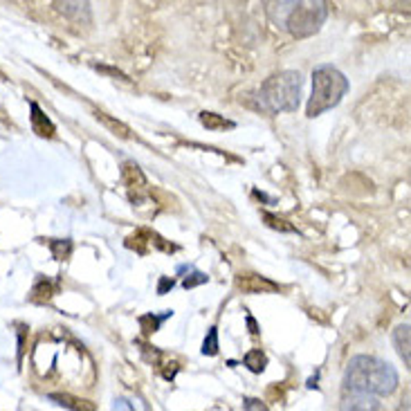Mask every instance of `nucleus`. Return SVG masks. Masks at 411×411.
I'll return each instance as SVG.
<instances>
[{
	"label": "nucleus",
	"instance_id": "f257e3e1",
	"mask_svg": "<svg viewBox=\"0 0 411 411\" xmlns=\"http://www.w3.org/2000/svg\"><path fill=\"white\" fill-rule=\"evenodd\" d=\"M344 387L353 395H391L398 387V373L378 357L355 355L344 376Z\"/></svg>",
	"mask_w": 411,
	"mask_h": 411
},
{
	"label": "nucleus",
	"instance_id": "f03ea898",
	"mask_svg": "<svg viewBox=\"0 0 411 411\" xmlns=\"http://www.w3.org/2000/svg\"><path fill=\"white\" fill-rule=\"evenodd\" d=\"M268 16L274 21L276 28L290 32L297 38L313 36L322 30V25L328 16V5L317 0V3H268Z\"/></svg>",
	"mask_w": 411,
	"mask_h": 411
},
{
	"label": "nucleus",
	"instance_id": "7ed1b4c3",
	"mask_svg": "<svg viewBox=\"0 0 411 411\" xmlns=\"http://www.w3.org/2000/svg\"><path fill=\"white\" fill-rule=\"evenodd\" d=\"M303 79L295 70L276 72L270 79H265L263 86L257 92V108L276 115V113H295L301 101Z\"/></svg>",
	"mask_w": 411,
	"mask_h": 411
},
{
	"label": "nucleus",
	"instance_id": "20e7f679",
	"mask_svg": "<svg viewBox=\"0 0 411 411\" xmlns=\"http://www.w3.org/2000/svg\"><path fill=\"white\" fill-rule=\"evenodd\" d=\"M347 92L349 79L337 68H333V65H320V68L313 70V95L306 103V115L313 119L335 108Z\"/></svg>",
	"mask_w": 411,
	"mask_h": 411
},
{
	"label": "nucleus",
	"instance_id": "39448f33",
	"mask_svg": "<svg viewBox=\"0 0 411 411\" xmlns=\"http://www.w3.org/2000/svg\"><path fill=\"white\" fill-rule=\"evenodd\" d=\"M122 178H124V184L130 191V201L137 203L140 198L147 193V187H149V182H147V178H144V174L140 171V167L135 162H126L122 167Z\"/></svg>",
	"mask_w": 411,
	"mask_h": 411
},
{
	"label": "nucleus",
	"instance_id": "423d86ee",
	"mask_svg": "<svg viewBox=\"0 0 411 411\" xmlns=\"http://www.w3.org/2000/svg\"><path fill=\"white\" fill-rule=\"evenodd\" d=\"M238 288H243L245 293H276L279 286L263 279V276H257V274H241L238 276Z\"/></svg>",
	"mask_w": 411,
	"mask_h": 411
},
{
	"label": "nucleus",
	"instance_id": "0eeeda50",
	"mask_svg": "<svg viewBox=\"0 0 411 411\" xmlns=\"http://www.w3.org/2000/svg\"><path fill=\"white\" fill-rule=\"evenodd\" d=\"M30 108H32V128H34L36 135H41V137L55 135V124H52L47 119V115L41 111V106H38L36 101H32Z\"/></svg>",
	"mask_w": 411,
	"mask_h": 411
},
{
	"label": "nucleus",
	"instance_id": "6e6552de",
	"mask_svg": "<svg viewBox=\"0 0 411 411\" xmlns=\"http://www.w3.org/2000/svg\"><path fill=\"white\" fill-rule=\"evenodd\" d=\"M393 347L398 351V355L402 357L405 364H411V355H409V347H411V328L409 324H400L393 330Z\"/></svg>",
	"mask_w": 411,
	"mask_h": 411
},
{
	"label": "nucleus",
	"instance_id": "1a4fd4ad",
	"mask_svg": "<svg viewBox=\"0 0 411 411\" xmlns=\"http://www.w3.org/2000/svg\"><path fill=\"white\" fill-rule=\"evenodd\" d=\"M47 400H52L59 407L70 409V411H95V405H92V402L81 400V398H74L70 393H50Z\"/></svg>",
	"mask_w": 411,
	"mask_h": 411
},
{
	"label": "nucleus",
	"instance_id": "9d476101",
	"mask_svg": "<svg viewBox=\"0 0 411 411\" xmlns=\"http://www.w3.org/2000/svg\"><path fill=\"white\" fill-rule=\"evenodd\" d=\"M57 288H59L57 281H50L47 276H38L34 288H32V301H38V303L50 301L52 297L57 295Z\"/></svg>",
	"mask_w": 411,
	"mask_h": 411
},
{
	"label": "nucleus",
	"instance_id": "9b49d317",
	"mask_svg": "<svg viewBox=\"0 0 411 411\" xmlns=\"http://www.w3.org/2000/svg\"><path fill=\"white\" fill-rule=\"evenodd\" d=\"M171 315H174V310H164L162 315H153V313L142 315V317H140V326H142V330H144V335L157 333V330H160V326L169 320Z\"/></svg>",
	"mask_w": 411,
	"mask_h": 411
},
{
	"label": "nucleus",
	"instance_id": "f8f14e48",
	"mask_svg": "<svg viewBox=\"0 0 411 411\" xmlns=\"http://www.w3.org/2000/svg\"><path fill=\"white\" fill-rule=\"evenodd\" d=\"M342 411H378V402L373 395H353L342 405Z\"/></svg>",
	"mask_w": 411,
	"mask_h": 411
},
{
	"label": "nucleus",
	"instance_id": "ddd939ff",
	"mask_svg": "<svg viewBox=\"0 0 411 411\" xmlns=\"http://www.w3.org/2000/svg\"><path fill=\"white\" fill-rule=\"evenodd\" d=\"M95 117L99 119V122L106 126V128H111L115 135H119V137H124V140H128L130 137V128L126 126V124H122L119 119H113L111 115H106V113H101V111H97L95 113Z\"/></svg>",
	"mask_w": 411,
	"mask_h": 411
},
{
	"label": "nucleus",
	"instance_id": "4468645a",
	"mask_svg": "<svg viewBox=\"0 0 411 411\" xmlns=\"http://www.w3.org/2000/svg\"><path fill=\"white\" fill-rule=\"evenodd\" d=\"M243 362H245V366L252 371V373H263L265 366H268V357H265L263 351L254 349V351H247V353H245Z\"/></svg>",
	"mask_w": 411,
	"mask_h": 411
},
{
	"label": "nucleus",
	"instance_id": "2eb2a0df",
	"mask_svg": "<svg viewBox=\"0 0 411 411\" xmlns=\"http://www.w3.org/2000/svg\"><path fill=\"white\" fill-rule=\"evenodd\" d=\"M201 122L203 126H207L209 130H218V128H234V122L230 119H223L216 113H201Z\"/></svg>",
	"mask_w": 411,
	"mask_h": 411
},
{
	"label": "nucleus",
	"instance_id": "dca6fc26",
	"mask_svg": "<svg viewBox=\"0 0 411 411\" xmlns=\"http://www.w3.org/2000/svg\"><path fill=\"white\" fill-rule=\"evenodd\" d=\"M218 328L216 326H211L209 330H207V337H205V342H203V355H209V357H214V355H218Z\"/></svg>",
	"mask_w": 411,
	"mask_h": 411
},
{
	"label": "nucleus",
	"instance_id": "f3484780",
	"mask_svg": "<svg viewBox=\"0 0 411 411\" xmlns=\"http://www.w3.org/2000/svg\"><path fill=\"white\" fill-rule=\"evenodd\" d=\"M63 14H68V16H77V18H81V14H86L90 18V5L88 3H59L57 5Z\"/></svg>",
	"mask_w": 411,
	"mask_h": 411
},
{
	"label": "nucleus",
	"instance_id": "a211bd4d",
	"mask_svg": "<svg viewBox=\"0 0 411 411\" xmlns=\"http://www.w3.org/2000/svg\"><path fill=\"white\" fill-rule=\"evenodd\" d=\"M47 245L52 249V254H55V259H59V261L68 259L72 254V241L70 238H65V241H50Z\"/></svg>",
	"mask_w": 411,
	"mask_h": 411
},
{
	"label": "nucleus",
	"instance_id": "6ab92c4d",
	"mask_svg": "<svg viewBox=\"0 0 411 411\" xmlns=\"http://www.w3.org/2000/svg\"><path fill=\"white\" fill-rule=\"evenodd\" d=\"M209 281V276L205 274V272H191L187 279L182 281V286L187 288V290H191V288H196V286H203V283H207Z\"/></svg>",
	"mask_w": 411,
	"mask_h": 411
},
{
	"label": "nucleus",
	"instance_id": "aec40b11",
	"mask_svg": "<svg viewBox=\"0 0 411 411\" xmlns=\"http://www.w3.org/2000/svg\"><path fill=\"white\" fill-rule=\"evenodd\" d=\"M263 220H268V225H270V227H274V230H281V232H295L293 225H286V220L276 218V216H272V214H263Z\"/></svg>",
	"mask_w": 411,
	"mask_h": 411
},
{
	"label": "nucleus",
	"instance_id": "412c9836",
	"mask_svg": "<svg viewBox=\"0 0 411 411\" xmlns=\"http://www.w3.org/2000/svg\"><path fill=\"white\" fill-rule=\"evenodd\" d=\"M245 411H268V407H265V402L257 400V398H247V400H245Z\"/></svg>",
	"mask_w": 411,
	"mask_h": 411
},
{
	"label": "nucleus",
	"instance_id": "4be33fe9",
	"mask_svg": "<svg viewBox=\"0 0 411 411\" xmlns=\"http://www.w3.org/2000/svg\"><path fill=\"white\" fill-rule=\"evenodd\" d=\"M174 286H176L174 279H169V276H162V279H160V286H157V295H164L167 290H171Z\"/></svg>",
	"mask_w": 411,
	"mask_h": 411
},
{
	"label": "nucleus",
	"instance_id": "5701e85b",
	"mask_svg": "<svg viewBox=\"0 0 411 411\" xmlns=\"http://www.w3.org/2000/svg\"><path fill=\"white\" fill-rule=\"evenodd\" d=\"M113 411H135V409H133V405H130L128 400H124V398H119V400H115Z\"/></svg>",
	"mask_w": 411,
	"mask_h": 411
},
{
	"label": "nucleus",
	"instance_id": "b1692460",
	"mask_svg": "<svg viewBox=\"0 0 411 411\" xmlns=\"http://www.w3.org/2000/svg\"><path fill=\"white\" fill-rule=\"evenodd\" d=\"M247 326H249V333L252 335H259V326H257L254 320H252V317H247Z\"/></svg>",
	"mask_w": 411,
	"mask_h": 411
},
{
	"label": "nucleus",
	"instance_id": "393cba45",
	"mask_svg": "<svg viewBox=\"0 0 411 411\" xmlns=\"http://www.w3.org/2000/svg\"><path fill=\"white\" fill-rule=\"evenodd\" d=\"M405 411H409V402H405Z\"/></svg>",
	"mask_w": 411,
	"mask_h": 411
}]
</instances>
